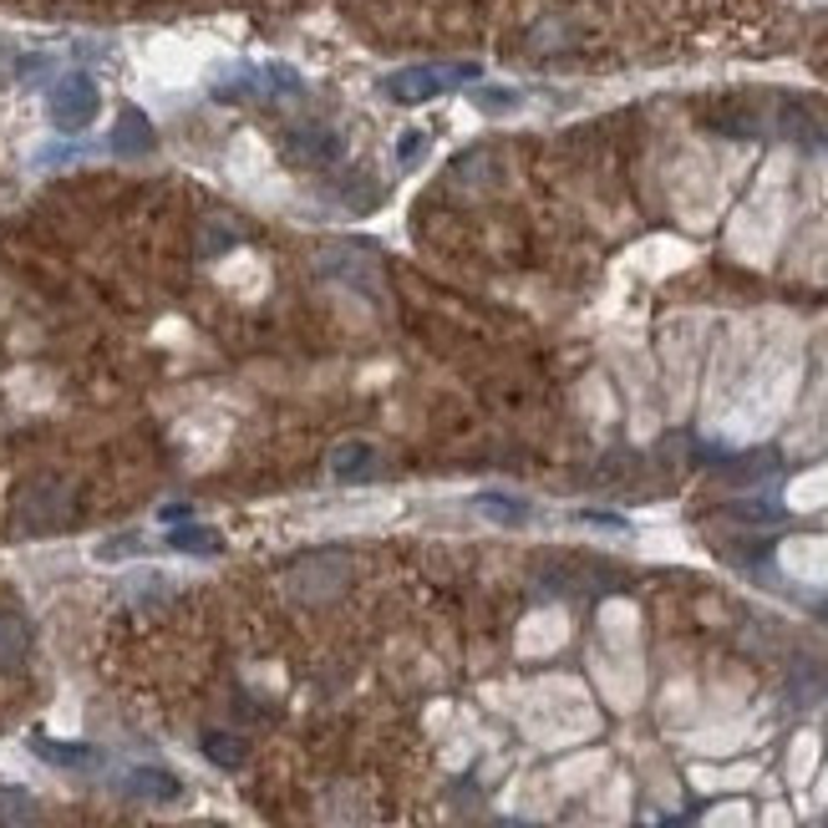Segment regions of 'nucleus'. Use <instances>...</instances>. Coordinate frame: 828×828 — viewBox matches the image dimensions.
Instances as JSON below:
<instances>
[{"label": "nucleus", "mask_w": 828, "mask_h": 828, "mask_svg": "<svg viewBox=\"0 0 828 828\" xmlns=\"http://www.w3.org/2000/svg\"><path fill=\"white\" fill-rule=\"evenodd\" d=\"M473 67H407V72L397 76H386V92L397 97V103H422V97H437V92H447L453 82H473Z\"/></svg>", "instance_id": "f03ea898"}, {"label": "nucleus", "mask_w": 828, "mask_h": 828, "mask_svg": "<svg viewBox=\"0 0 828 828\" xmlns=\"http://www.w3.org/2000/svg\"><path fill=\"white\" fill-rule=\"evenodd\" d=\"M128 793H133V799H148V803H173L178 793H183V783L164 768H133L128 772Z\"/></svg>", "instance_id": "20e7f679"}, {"label": "nucleus", "mask_w": 828, "mask_h": 828, "mask_svg": "<svg viewBox=\"0 0 828 828\" xmlns=\"http://www.w3.org/2000/svg\"><path fill=\"white\" fill-rule=\"evenodd\" d=\"M97 107H103V97H97V82L87 72H67L51 87V97H46V112H51V122H57L61 133H82L97 118Z\"/></svg>", "instance_id": "f257e3e1"}, {"label": "nucleus", "mask_w": 828, "mask_h": 828, "mask_svg": "<svg viewBox=\"0 0 828 828\" xmlns=\"http://www.w3.org/2000/svg\"><path fill=\"white\" fill-rule=\"evenodd\" d=\"M112 148L118 153H148L153 148V122L137 112V107H128L118 118V128H112Z\"/></svg>", "instance_id": "6e6552de"}, {"label": "nucleus", "mask_w": 828, "mask_h": 828, "mask_svg": "<svg viewBox=\"0 0 828 828\" xmlns=\"http://www.w3.org/2000/svg\"><path fill=\"white\" fill-rule=\"evenodd\" d=\"M26 651H31V631L21 621H11V615H0V671L21 665Z\"/></svg>", "instance_id": "9d476101"}, {"label": "nucleus", "mask_w": 828, "mask_h": 828, "mask_svg": "<svg viewBox=\"0 0 828 828\" xmlns=\"http://www.w3.org/2000/svg\"><path fill=\"white\" fill-rule=\"evenodd\" d=\"M346 585V560L340 554H311V560L296 564V595L305 600H326Z\"/></svg>", "instance_id": "7ed1b4c3"}, {"label": "nucleus", "mask_w": 828, "mask_h": 828, "mask_svg": "<svg viewBox=\"0 0 828 828\" xmlns=\"http://www.w3.org/2000/svg\"><path fill=\"white\" fill-rule=\"evenodd\" d=\"M473 503L483 508V514L499 518V524H524V518H529V508H524V503H518V499H499V493H478Z\"/></svg>", "instance_id": "ddd939ff"}, {"label": "nucleus", "mask_w": 828, "mask_h": 828, "mask_svg": "<svg viewBox=\"0 0 828 828\" xmlns=\"http://www.w3.org/2000/svg\"><path fill=\"white\" fill-rule=\"evenodd\" d=\"M204 753H208V763H219V768H239V763H244V742L229 737V732H204Z\"/></svg>", "instance_id": "f8f14e48"}, {"label": "nucleus", "mask_w": 828, "mask_h": 828, "mask_svg": "<svg viewBox=\"0 0 828 828\" xmlns=\"http://www.w3.org/2000/svg\"><path fill=\"white\" fill-rule=\"evenodd\" d=\"M371 468H376V447L371 443H340L331 453V473L340 483H361V478H371Z\"/></svg>", "instance_id": "39448f33"}, {"label": "nucleus", "mask_w": 828, "mask_h": 828, "mask_svg": "<svg viewBox=\"0 0 828 828\" xmlns=\"http://www.w3.org/2000/svg\"><path fill=\"white\" fill-rule=\"evenodd\" d=\"M290 153H296V164H331V158L340 153V143H336V133H326V128H296Z\"/></svg>", "instance_id": "0eeeda50"}, {"label": "nucleus", "mask_w": 828, "mask_h": 828, "mask_svg": "<svg viewBox=\"0 0 828 828\" xmlns=\"http://www.w3.org/2000/svg\"><path fill=\"white\" fill-rule=\"evenodd\" d=\"M168 544L183 549V554H219V533H214V529H199V524H183V529L168 533Z\"/></svg>", "instance_id": "9b49d317"}, {"label": "nucleus", "mask_w": 828, "mask_h": 828, "mask_svg": "<svg viewBox=\"0 0 828 828\" xmlns=\"http://www.w3.org/2000/svg\"><path fill=\"white\" fill-rule=\"evenodd\" d=\"M0 828H41V803L26 788H0Z\"/></svg>", "instance_id": "423d86ee"}, {"label": "nucleus", "mask_w": 828, "mask_h": 828, "mask_svg": "<svg viewBox=\"0 0 828 828\" xmlns=\"http://www.w3.org/2000/svg\"><path fill=\"white\" fill-rule=\"evenodd\" d=\"M478 107H489V112H503V107H514V92H503V87H489V92H473Z\"/></svg>", "instance_id": "4468645a"}, {"label": "nucleus", "mask_w": 828, "mask_h": 828, "mask_svg": "<svg viewBox=\"0 0 828 828\" xmlns=\"http://www.w3.org/2000/svg\"><path fill=\"white\" fill-rule=\"evenodd\" d=\"M417 153H422V133H407L401 137V164H417Z\"/></svg>", "instance_id": "2eb2a0df"}, {"label": "nucleus", "mask_w": 828, "mask_h": 828, "mask_svg": "<svg viewBox=\"0 0 828 828\" xmlns=\"http://www.w3.org/2000/svg\"><path fill=\"white\" fill-rule=\"evenodd\" d=\"M31 753L57 763V768H87L92 747H76V742H51V737H31Z\"/></svg>", "instance_id": "1a4fd4ad"}]
</instances>
